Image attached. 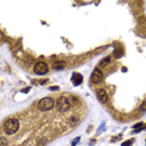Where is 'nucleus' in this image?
Instances as JSON below:
<instances>
[{
  "mask_svg": "<svg viewBox=\"0 0 146 146\" xmlns=\"http://www.w3.org/2000/svg\"><path fill=\"white\" fill-rule=\"evenodd\" d=\"M98 99L101 102H105L106 101V99H108V94H106V91L104 90V89H100V90H98Z\"/></svg>",
  "mask_w": 146,
  "mask_h": 146,
  "instance_id": "0eeeda50",
  "label": "nucleus"
},
{
  "mask_svg": "<svg viewBox=\"0 0 146 146\" xmlns=\"http://www.w3.org/2000/svg\"><path fill=\"white\" fill-rule=\"evenodd\" d=\"M58 86H52V88H50V90H52V91H55V90H58Z\"/></svg>",
  "mask_w": 146,
  "mask_h": 146,
  "instance_id": "ddd939ff",
  "label": "nucleus"
},
{
  "mask_svg": "<svg viewBox=\"0 0 146 146\" xmlns=\"http://www.w3.org/2000/svg\"><path fill=\"white\" fill-rule=\"evenodd\" d=\"M70 109V100L65 96H61L60 99H58V110L60 112H65Z\"/></svg>",
  "mask_w": 146,
  "mask_h": 146,
  "instance_id": "7ed1b4c3",
  "label": "nucleus"
},
{
  "mask_svg": "<svg viewBox=\"0 0 146 146\" xmlns=\"http://www.w3.org/2000/svg\"><path fill=\"white\" fill-rule=\"evenodd\" d=\"M34 71L38 75H45L46 72L49 71V68H48V65H46L45 62L39 61V62H36L35 66H34Z\"/></svg>",
  "mask_w": 146,
  "mask_h": 146,
  "instance_id": "20e7f679",
  "label": "nucleus"
},
{
  "mask_svg": "<svg viewBox=\"0 0 146 146\" xmlns=\"http://www.w3.org/2000/svg\"><path fill=\"white\" fill-rule=\"evenodd\" d=\"M144 126V124L142 122H140V124H137V125H135L134 126V129H135V132H137V131H140L141 130V127Z\"/></svg>",
  "mask_w": 146,
  "mask_h": 146,
  "instance_id": "9d476101",
  "label": "nucleus"
},
{
  "mask_svg": "<svg viewBox=\"0 0 146 146\" xmlns=\"http://www.w3.org/2000/svg\"><path fill=\"white\" fill-rule=\"evenodd\" d=\"M64 68H65L64 61H54L52 62V69H55V70H62Z\"/></svg>",
  "mask_w": 146,
  "mask_h": 146,
  "instance_id": "6e6552de",
  "label": "nucleus"
},
{
  "mask_svg": "<svg viewBox=\"0 0 146 146\" xmlns=\"http://www.w3.org/2000/svg\"><path fill=\"white\" fill-rule=\"evenodd\" d=\"M132 144V140H130V141H125V142H122V146H130Z\"/></svg>",
  "mask_w": 146,
  "mask_h": 146,
  "instance_id": "9b49d317",
  "label": "nucleus"
},
{
  "mask_svg": "<svg viewBox=\"0 0 146 146\" xmlns=\"http://www.w3.org/2000/svg\"><path fill=\"white\" fill-rule=\"evenodd\" d=\"M18 129H19V121L16 119H9V120H6L4 122V130L6 134L9 135L15 134L18 131Z\"/></svg>",
  "mask_w": 146,
  "mask_h": 146,
  "instance_id": "f257e3e1",
  "label": "nucleus"
},
{
  "mask_svg": "<svg viewBox=\"0 0 146 146\" xmlns=\"http://www.w3.org/2000/svg\"><path fill=\"white\" fill-rule=\"evenodd\" d=\"M109 62H110V58H109V56H108V58H104V59H102V60H101V62H100V66H106V65L109 64Z\"/></svg>",
  "mask_w": 146,
  "mask_h": 146,
  "instance_id": "1a4fd4ad",
  "label": "nucleus"
},
{
  "mask_svg": "<svg viewBox=\"0 0 146 146\" xmlns=\"http://www.w3.org/2000/svg\"><path fill=\"white\" fill-rule=\"evenodd\" d=\"M71 81L75 86H79L82 82V75L79 74V72H74V74H72V78H71Z\"/></svg>",
  "mask_w": 146,
  "mask_h": 146,
  "instance_id": "423d86ee",
  "label": "nucleus"
},
{
  "mask_svg": "<svg viewBox=\"0 0 146 146\" xmlns=\"http://www.w3.org/2000/svg\"><path fill=\"white\" fill-rule=\"evenodd\" d=\"M38 108L40 111H49L54 108V100L51 98H44L39 101Z\"/></svg>",
  "mask_w": 146,
  "mask_h": 146,
  "instance_id": "f03ea898",
  "label": "nucleus"
},
{
  "mask_svg": "<svg viewBox=\"0 0 146 146\" xmlns=\"http://www.w3.org/2000/svg\"><path fill=\"white\" fill-rule=\"evenodd\" d=\"M140 109H141V111H145V110H146V102H144V104L141 105Z\"/></svg>",
  "mask_w": 146,
  "mask_h": 146,
  "instance_id": "f8f14e48",
  "label": "nucleus"
},
{
  "mask_svg": "<svg viewBox=\"0 0 146 146\" xmlns=\"http://www.w3.org/2000/svg\"><path fill=\"white\" fill-rule=\"evenodd\" d=\"M102 78H104L102 71L100 70V69H95L91 74V82L92 84H99V82H101Z\"/></svg>",
  "mask_w": 146,
  "mask_h": 146,
  "instance_id": "39448f33",
  "label": "nucleus"
}]
</instances>
